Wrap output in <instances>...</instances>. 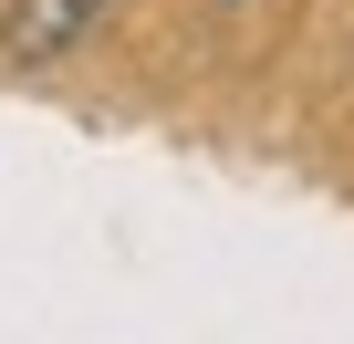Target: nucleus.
<instances>
[{"mask_svg": "<svg viewBox=\"0 0 354 344\" xmlns=\"http://www.w3.org/2000/svg\"><path fill=\"white\" fill-rule=\"evenodd\" d=\"M115 0H11V53L21 63H63L73 42H94V21Z\"/></svg>", "mask_w": 354, "mask_h": 344, "instance_id": "1", "label": "nucleus"}]
</instances>
